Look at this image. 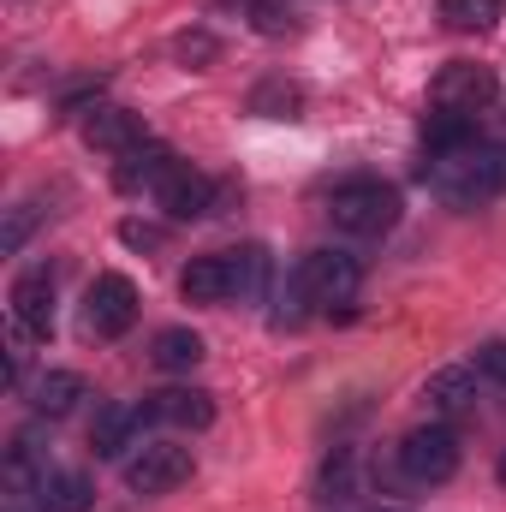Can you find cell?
Returning a JSON list of instances; mask_svg holds the SVG:
<instances>
[{"label":"cell","mask_w":506,"mask_h":512,"mask_svg":"<svg viewBox=\"0 0 506 512\" xmlns=\"http://www.w3.org/2000/svg\"><path fill=\"white\" fill-rule=\"evenodd\" d=\"M78 399H84V376H78V370H48V376L36 382V411H42V417H66Z\"/></svg>","instance_id":"cell-17"},{"label":"cell","mask_w":506,"mask_h":512,"mask_svg":"<svg viewBox=\"0 0 506 512\" xmlns=\"http://www.w3.org/2000/svg\"><path fill=\"white\" fill-rule=\"evenodd\" d=\"M155 364L161 370H197L203 364V340L191 334V328H167V334H155Z\"/></svg>","instance_id":"cell-18"},{"label":"cell","mask_w":506,"mask_h":512,"mask_svg":"<svg viewBox=\"0 0 506 512\" xmlns=\"http://www.w3.org/2000/svg\"><path fill=\"white\" fill-rule=\"evenodd\" d=\"M227 268H233V298H262L268 286V256L245 245V251H227Z\"/></svg>","instance_id":"cell-20"},{"label":"cell","mask_w":506,"mask_h":512,"mask_svg":"<svg viewBox=\"0 0 506 512\" xmlns=\"http://www.w3.org/2000/svg\"><path fill=\"white\" fill-rule=\"evenodd\" d=\"M191 477V453L173 447V441H143L126 459V489L131 495H167Z\"/></svg>","instance_id":"cell-6"},{"label":"cell","mask_w":506,"mask_h":512,"mask_svg":"<svg viewBox=\"0 0 506 512\" xmlns=\"http://www.w3.org/2000/svg\"><path fill=\"white\" fill-rule=\"evenodd\" d=\"M423 185L435 197H447L453 209H477L489 197L506 191V143H459V149H441L423 161Z\"/></svg>","instance_id":"cell-1"},{"label":"cell","mask_w":506,"mask_h":512,"mask_svg":"<svg viewBox=\"0 0 506 512\" xmlns=\"http://www.w3.org/2000/svg\"><path fill=\"white\" fill-rule=\"evenodd\" d=\"M334 227L352 233V239H381L393 221H399V191L381 185V179H358V185H340L334 203H328Z\"/></svg>","instance_id":"cell-2"},{"label":"cell","mask_w":506,"mask_h":512,"mask_svg":"<svg viewBox=\"0 0 506 512\" xmlns=\"http://www.w3.org/2000/svg\"><path fill=\"white\" fill-rule=\"evenodd\" d=\"M143 423H155L143 405H102L96 423H90V453L96 459H120L131 441L143 435Z\"/></svg>","instance_id":"cell-10"},{"label":"cell","mask_w":506,"mask_h":512,"mask_svg":"<svg viewBox=\"0 0 506 512\" xmlns=\"http://www.w3.org/2000/svg\"><path fill=\"white\" fill-rule=\"evenodd\" d=\"M131 322H137V286L126 274H96L84 292V328L96 340H120Z\"/></svg>","instance_id":"cell-5"},{"label":"cell","mask_w":506,"mask_h":512,"mask_svg":"<svg viewBox=\"0 0 506 512\" xmlns=\"http://www.w3.org/2000/svg\"><path fill=\"white\" fill-rule=\"evenodd\" d=\"M501 483H506V453H501Z\"/></svg>","instance_id":"cell-26"},{"label":"cell","mask_w":506,"mask_h":512,"mask_svg":"<svg viewBox=\"0 0 506 512\" xmlns=\"http://www.w3.org/2000/svg\"><path fill=\"white\" fill-rule=\"evenodd\" d=\"M399 465L411 483H447L459 471V435L447 423H423L399 441Z\"/></svg>","instance_id":"cell-4"},{"label":"cell","mask_w":506,"mask_h":512,"mask_svg":"<svg viewBox=\"0 0 506 512\" xmlns=\"http://www.w3.org/2000/svg\"><path fill=\"white\" fill-rule=\"evenodd\" d=\"M495 96H501V78H495V66H477V60H453L429 84L435 114H465V120H477Z\"/></svg>","instance_id":"cell-3"},{"label":"cell","mask_w":506,"mask_h":512,"mask_svg":"<svg viewBox=\"0 0 506 512\" xmlns=\"http://www.w3.org/2000/svg\"><path fill=\"white\" fill-rule=\"evenodd\" d=\"M179 60H191V66L197 60H215V36H203V30L197 36H179Z\"/></svg>","instance_id":"cell-24"},{"label":"cell","mask_w":506,"mask_h":512,"mask_svg":"<svg viewBox=\"0 0 506 512\" xmlns=\"http://www.w3.org/2000/svg\"><path fill=\"white\" fill-rule=\"evenodd\" d=\"M126 245H161V233H155V227H137V221H126Z\"/></svg>","instance_id":"cell-25"},{"label":"cell","mask_w":506,"mask_h":512,"mask_svg":"<svg viewBox=\"0 0 506 512\" xmlns=\"http://www.w3.org/2000/svg\"><path fill=\"white\" fill-rule=\"evenodd\" d=\"M12 322L30 340H48L54 334V280H48V268H30V274L12 280Z\"/></svg>","instance_id":"cell-8"},{"label":"cell","mask_w":506,"mask_h":512,"mask_svg":"<svg viewBox=\"0 0 506 512\" xmlns=\"http://www.w3.org/2000/svg\"><path fill=\"white\" fill-rule=\"evenodd\" d=\"M251 18H256L262 36H286V30H292V18H286L280 6H251Z\"/></svg>","instance_id":"cell-23"},{"label":"cell","mask_w":506,"mask_h":512,"mask_svg":"<svg viewBox=\"0 0 506 512\" xmlns=\"http://www.w3.org/2000/svg\"><path fill=\"white\" fill-rule=\"evenodd\" d=\"M423 399L441 411V417H465V411H477V370H435L429 387H423Z\"/></svg>","instance_id":"cell-15"},{"label":"cell","mask_w":506,"mask_h":512,"mask_svg":"<svg viewBox=\"0 0 506 512\" xmlns=\"http://www.w3.org/2000/svg\"><path fill=\"white\" fill-rule=\"evenodd\" d=\"M477 376L506 387V340H483V346H477Z\"/></svg>","instance_id":"cell-22"},{"label":"cell","mask_w":506,"mask_h":512,"mask_svg":"<svg viewBox=\"0 0 506 512\" xmlns=\"http://www.w3.org/2000/svg\"><path fill=\"white\" fill-rule=\"evenodd\" d=\"M179 292L191 304H227L233 298V268H227V251L221 256H197L185 274H179Z\"/></svg>","instance_id":"cell-14"},{"label":"cell","mask_w":506,"mask_h":512,"mask_svg":"<svg viewBox=\"0 0 506 512\" xmlns=\"http://www.w3.org/2000/svg\"><path fill=\"white\" fill-rule=\"evenodd\" d=\"M84 143H90V149H108V155H131V149L149 143V131H143V120H137L131 108H96V114L84 120Z\"/></svg>","instance_id":"cell-11"},{"label":"cell","mask_w":506,"mask_h":512,"mask_svg":"<svg viewBox=\"0 0 506 512\" xmlns=\"http://www.w3.org/2000/svg\"><path fill=\"white\" fill-rule=\"evenodd\" d=\"M447 30H495L506 18V0H441Z\"/></svg>","instance_id":"cell-19"},{"label":"cell","mask_w":506,"mask_h":512,"mask_svg":"<svg viewBox=\"0 0 506 512\" xmlns=\"http://www.w3.org/2000/svg\"><path fill=\"white\" fill-rule=\"evenodd\" d=\"M155 423H173V429H209L215 423V399L203 387H167V393H149L143 405Z\"/></svg>","instance_id":"cell-12"},{"label":"cell","mask_w":506,"mask_h":512,"mask_svg":"<svg viewBox=\"0 0 506 512\" xmlns=\"http://www.w3.org/2000/svg\"><path fill=\"white\" fill-rule=\"evenodd\" d=\"M179 167V155L173 149H161V143H143V149H131V155H120V167H114V185L126 191V197H137V191H161V179Z\"/></svg>","instance_id":"cell-13"},{"label":"cell","mask_w":506,"mask_h":512,"mask_svg":"<svg viewBox=\"0 0 506 512\" xmlns=\"http://www.w3.org/2000/svg\"><path fill=\"white\" fill-rule=\"evenodd\" d=\"M298 102H304V96H298L292 84H262V90L251 96V108L268 114V120H298Z\"/></svg>","instance_id":"cell-21"},{"label":"cell","mask_w":506,"mask_h":512,"mask_svg":"<svg viewBox=\"0 0 506 512\" xmlns=\"http://www.w3.org/2000/svg\"><path fill=\"white\" fill-rule=\"evenodd\" d=\"M155 203H161L173 221H197V215H209V203H215V179H209V173H197L191 161H179V167L161 179Z\"/></svg>","instance_id":"cell-9"},{"label":"cell","mask_w":506,"mask_h":512,"mask_svg":"<svg viewBox=\"0 0 506 512\" xmlns=\"http://www.w3.org/2000/svg\"><path fill=\"white\" fill-rule=\"evenodd\" d=\"M90 477H78V471H48L42 477V489H36V507L42 512H84L90 507Z\"/></svg>","instance_id":"cell-16"},{"label":"cell","mask_w":506,"mask_h":512,"mask_svg":"<svg viewBox=\"0 0 506 512\" xmlns=\"http://www.w3.org/2000/svg\"><path fill=\"white\" fill-rule=\"evenodd\" d=\"M358 280H364V268H358V256H346V251H310L298 262V292L310 304H346L358 292Z\"/></svg>","instance_id":"cell-7"}]
</instances>
